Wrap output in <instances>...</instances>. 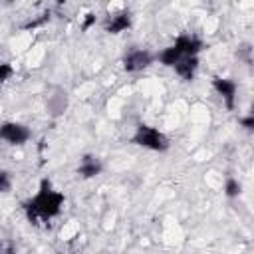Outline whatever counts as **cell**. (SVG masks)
Returning a JSON list of instances; mask_svg holds the SVG:
<instances>
[{"instance_id": "6da1fadb", "label": "cell", "mask_w": 254, "mask_h": 254, "mask_svg": "<svg viewBox=\"0 0 254 254\" xmlns=\"http://www.w3.org/2000/svg\"><path fill=\"white\" fill-rule=\"evenodd\" d=\"M65 202V196L60 190L52 189V183L44 179L40 183V190L26 202V216L30 222H44L60 214L62 206Z\"/></svg>"}, {"instance_id": "7a4b0ae2", "label": "cell", "mask_w": 254, "mask_h": 254, "mask_svg": "<svg viewBox=\"0 0 254 254\" xmlns=\"http://www.w3.org/2000/svg\"><path fill=\"white\" fill-rule=\"evenodd\" d=\"M133 143L135 145H141L145 149H151V151H167L169 149V139L165 133H161L159 129L151 127V125H139L135 135H133Z\"/></svg>"}, {"instance_id": "3957f363", "label": "cell", "mask_w": 254, "mask_h": 254, "mask_svg": "<svg viewBox=\"0 0 254 254\" xmlns=\"http://www.w3.org/2000/svg\"><path fill=\"white\" fill-rule=\"evenodd\" d=\"M0 139H4L10 145H22V143H26L30 139V129L26 125H22V123L8 121V123L0 125Z\"/></svg>"}, {"instance_id": "277c9868", "label": "cell", "mask_w": 254, "mask_h": 254, "mask_svg": "<svg viewBox=\"0 0 254 254\" xmlns=\"http://www.w3.org/2000/svg\"><path fill=\"white\" fill-rule=\"evenodd\" d=\"M173 46L177 48V52H179L183 58H196V54L204 48V44H202L196 36H190V34H181V36L175 40Z\"/></svg>"}, {"instance_id": "5b68a950", "label": "cell", "mask_w": 254, "mask_h": 254, "mask_svg": "<svg viewBox=\"0 0 254 254\" xmlns=\"http://www.w3.org/2000/svg\"><path fill=\"white\" fill-rule=\"evenodd\" d=\"M153 62V56L147 50H133L123 58V67L125 71H141L149 67Z\"/></svg>"}, {"instance_id": "8992f818", "label": "cell", "mask_w": 254, "mask_h": 254, "mask_svg": "<svg viewBox=\"0 0 254 254\" xmlns=\"http://www.w3.org/2000/svg\"><path fill=\"white\" fill-rule=\"evenodd\" d=\"M212 87L224 99L226 107L232 111L234 109V99H236V83L232 79H226V77H214L212 79Z\"/></svg>"}, {"instance_id": "52a82bcc", "label": "cell", "mask_w": 254, "mask_h": 254, "mask_svg": "<svg viewBox=\"0 0 254 254\" xmlns=\"http://www.w3.org/2000/svg\"><path fill=\"white\" fill-rule=\"evenodd\" d=\"M105 32L109 34H119L123 30H127L131 26V14L129 12H119V14H113L105 20Z\"/></svg>"}, {"instance_id": "ba28073f", "label": "cell", "mask_w": 254, "mask_h": 254, "mask_svg": "<svg viewBox=\"0 0 254 254\" xmlns=\"http://www.w3.org/2000/svg\"><path fill=\"white\" fill-rule=\"evenodd\" d=\"M196 67H198V58H181V60L175 64V71H177L183 79H187V81H190V79L194 77Z\"/></svg>"}, {"instance_id": "9c48e42d", "label": "cell", "mask_w": 254, "mask_h": 254, "mask_svg": "<svg viewBox=\"0 0 254 254\" xmlns=\"http://www.w3.org/2000/svg\"><path fill=\"white\" fill-rule=\"evenodd\" d=\"M77 173H79L83 179H93L95 175L101 173V163H99V159H97V157H91V155L83 157V161H81L79 167H77Z\"/></svg>"}, {"instance_id": "30bf717a", "label": "cell", "mask_w": 254, "mask_h": 254, "mask_svg": "<svg viewBox=\"0 0 254 254\" xmlns=\"http://www.w3.org/2000/svg\"><path fill=\"white\" fill-rule=\"evenodd\" d=\"M181 58H183V56L177 52L175 46H169V48H165V50L159 54V62H161L163 65H169V67H175V64H177Z\"/></svg>"}, {"instance_id": "8fae6325", "label": "cell", "mask_w": 254, "mask_h": 254, "mask_svg": "<svg viewBox=\"0 0 254 254\" xmlns=\"http://www.w3.org/2000/svg\"><path fill=\"white\" fill-rule=\"evenodd\" d=\"M240 190H242V187H240V183L236 181V179H226V183H224V194L226 196H230V198H234V196H238L240 194Z\"/></svg>"}, {"instance_id": "7c38bea8", "label": "cell", "mask_w": 254, "mask_h": 254, "mask_svg": "<svg viewBox=\"0 0 254 254\" xmlns=\"http://www.w3.org/2000/svg\"><path fill=\"white\" fill-rule=\"evenodd\" d=\"M12 73H14L12 65H10V64H4V62H0V83H4L8 77H12Z\"/></svg>"}, {"instance_id": "4fadbf2b", "label": "cell", "mask_w": 254, "mask_h": 254, "mask_svg": "<svg viewBox=\"0 0 254 254\" xmlns=\"http://www.w3.org/2000/svg\"><path fill=\"white\" fill-rule=\"evenodd\" d=\"M10 187H12L10 175H8V173H4V171H0V192H6V190H10Z\"/></svg>"}, {"instance_id": "5bb4252c", "label": "cell", "mask_w": 254, "mask_h": 254, "mask_svg": "<svg viewBox=\"0 0 254 254\" xmlns=\"http://www.w3.org/2000/svg\"><path fill=\"white\" fill-rule=\"evenodd\" d=\"M240 125H242V127H246L248 131H252V129H254V117H252V115H248V117L240 119Z\"/></svg>"}, {"instance_id": "9a60e30c", "label": "cell", "mask_w": 254, "mask_h": 254, "mask_svg": "<svg viewBox=\"0 0 254 254\" xmlns=\"http://www.w3.org/2000/svg\"><path fill=\"white\" fill-rule=\"evenodd\" d=\"M93 24H95V14H87V18H85V22H83L81 30H89Z\"/></svg>"}, {"instance_id": "2e32d148", "label": "cell", "mask_w": 254, "mask_h": 254, "mask_svg": "<svg viewBox=\"0 0 254 254\" xmlns=\"http://www.w3.org/2000/svg\"><path fill=\"white\" fill-rule=\"evenodd\" d=\"M0 254H18V252H16V248H14L12 244H6V248L0 250Z\"/></svg>"}]
</instances>
